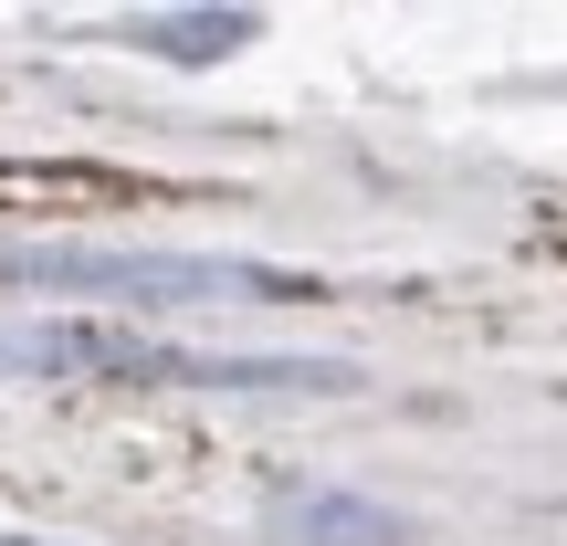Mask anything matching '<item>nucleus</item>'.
Masks as SVG:
<instances>
[{
    "label": "nucleus",
    "instance_id": "obj_5",
    "mask_svg": "<svg viewBox=\"0 0 567 546\" xmlns=\"http://www.w3.org/2000/svg\"><path fill=\"white\" fill-rule=\"evenodd\" d=\"M0 546H32V536H0Z\"/></svg>",
    "mask_w": 567,
    "mask_h": 546
},
{
    "label": "nucleus",
    "instance_id": "obj_2",
    "mask_svg": "<svg viewBox=\"0 0 567 546\" xmlns=\"http://www.w3.org/2000/svg\"><path fill=\"white\" fill-rule=\"evenodd\" d=\"M0 284H53V295H137V305H316V274L231 264V253H0Z\"/></svg>",
    "mask_w": 567,
    "mask_h": 546
},
{
    "label": "nucleus",
    "instance_id": "obj_4",
    "mask_svg": "<svg viewBox=\"0 0 567 546\" xmlns=\"http://www.w3.org/2000/svg\"><path fill=\"white\" fill-rule=\"evenodd\" d=\"M252 32H264V11H137L126 42H147L158 63H221V53H243Z\"/></svg>",
    "mask_w": 567,
    "mask_h": 546
},
{
    "label": "nucleus",
    "instance_id": "obj_1",
    "mask_svg": "<svg viewBox=\"0 0 567 546\" xmlns=\"http://www.w3.org/2000/svg\"><path fill=\"white\" fill-rule=\"evenodd\" d=\"M0 368H32V379H105V389H358L326 358H200V347H168L147 326L116 316H53V326H11Z\"/></svg>",
    "mask_w": 567,
    "mask_h": 546
},
{
    "label": "nucleus",
    "instance_id": "obj_3",
    "mask_svg": "<svg viewBox=\"0 0 567 546\" xmlns=\"http://www.w3.org/2000/svg\"><path fill=\"white\" fill-rule=\"evenodd\" d=\"M274 536L284 546H410V515L368 505V494H337V484H305V494H274Z\"/></svg>",
    "mask_w": 567,
    "mask_h": 546
}]
</instances>
